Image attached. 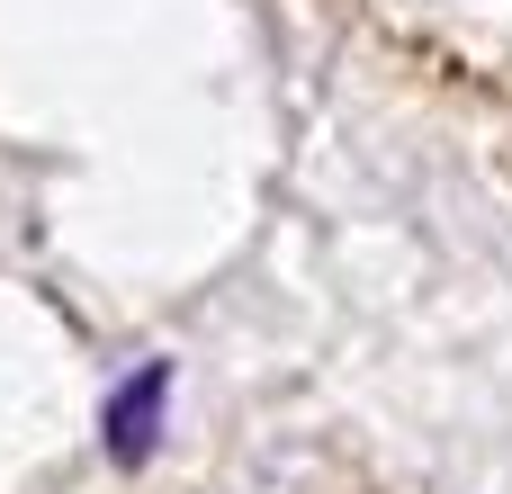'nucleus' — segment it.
<instances>
[{"label":"nucleus","instance_id":"obj_1","mask_svg":"<svg viewBox=\"0 0 512 494\" xmlns=\"http://www.w3.org/2000/svg\"><path fill=\"white\" fill-rule=\"evenodd\" d=\"M171 360H135L108 396H99V450H108V468H153V450H162V423H171Z\"/></svg>","mask_w":512,"mask_h":494}]
</instances>
